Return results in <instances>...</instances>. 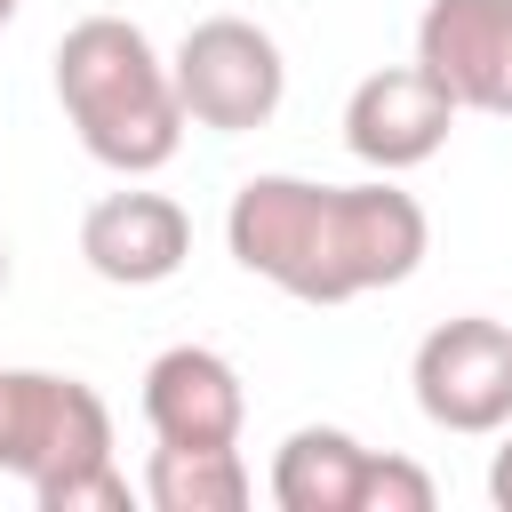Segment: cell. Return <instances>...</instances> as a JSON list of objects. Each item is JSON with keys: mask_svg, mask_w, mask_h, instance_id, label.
Listing matches in <instances>:
<instances>
[{"mask_svg": "<svg viewBox=\"0 0 512 512\" xmlns=\"http://www.w3.org/2000/svg\"><path fill=\"white\" fill-rule=\"evenodd\" d=\"M88 464H112V416L80 376L56 368H0V472L56 488Z\"/></svg>", "mask_w": 512, "mask_h": 512, "instance_id": "3957f363", "label": "cell"}, {"mask_svg": "<svg viewBox=\"0 0 512 512\" xmlns=\"http://www.w3.org/2000/svg\"><path fill=\"white\" fill-rule=\"evenodd\" d=\"M144 424L152 440H176V448H232L248 424L240 368L208 344H168L144 368Z\"/></svg>", "mask_w": 512, "mask_h": 512, "instance_id": "9c48e42d", "label": "cell"}, {"mask_svg": "<svg viewBox=\"0 0 512 512\" xmlns=\"http://www.w3.org/2000/svg\"><path fill=\"white\" fill-rule=\"evenodd\" d=\"M168 80H176L184 120L224 128V136L264 128V120L280 112V96H288L280 40H272L264 24H248V16H200V24L184 32V48H176Z\"/></svg>", "mask_w": 512, "mask_h": 512, "instance_id": "277c9868", "label": "cell"}, {"mask_svg": "<svg viewBox=\"0 0 512 512\" xmlns=\"http://www.w3.org/2000/svg\"><path fill=\"white\" fill-rule=\"evenodd\" d=\"M360 480H368V448L336 424H304L272 456V504L280 512H360Z\"/></svg>", "mask_w": 512, "mask_h": 512, "instance_id": "30bf717a", "label": "cell"}, {"mask_svg": "<svg viewBox=\"0 0 512 512\" xmlns=\"http://www.w3.org/2000/svg\"><path fill=\"white\" fill-rule=\"evenodd\" d=\"M248 464H240V440L232 448H176L160 440L152 464H144V496L160 512H240L248 504Z\"/></svg>", "mask_w": 512, "mask_h": 512, "instance_id": "8fae6325", "label": "cell"}, {"mask_svg": "<svg viewBox=\"0 0 512 512\" xmlns=\"http://www.w3.org/2000/svg\"><path fill=\"white\" fill-rule=\"evenodd\" d=\"M416 408L440 432H504L512 424V328L488 312H456L416 344Z\"/></svg>", "mask_w": 512, "mask_h": 512, "instance_id": "5b68a950", "label": "cell"}, {"mask_svg": "<svg viewBox=\"0 0 512 512\" xmlns=\"http://www.w3.org/2000/svg\"><path fill=\"white\" fill-rule=\"evenodd\" d=\"M360 512H432V480H424L408 456H376V448H368Z\"/></svg>", "mask_w": 512, "mask_h": 512, "instance_id": "7c38bea8", "label": "cell"}, {"mask_svg": "<svg viewBox=\"0 0 512 512\" xmlns=\"http://www.w3.org/2000/svg\"><path fill=\"white\" fill-rule=\"evenodd\" d=\"M80 256L112 288H160L192 256V216L168 192H104L80 216Z\"/></svg>", "mask_w": 512, "mask_h": 512, "instance_id": "ba28073f", "label": "cell"}, {"mask_svg": "<svg viewBox=\"0 0 512 512\" xmlns=\"http://www.w3.org/2000/svg\"><path fill=\"white\" fill-rule=\"evenodd\" d=\"M456 128V104L448 88L424 72V64H384L352 88L344 104V144L352 160H368L376 176H400V168H424Z\"/></svg>", "mask_w": 512, "mask_h": 512, "instance_id": "52a82bcc", "label": "cell"}, {"mask_svg": "<svg viewBox=\"0 0 512 512\" xmlns=\"http://www.w3.org/2000/svg\"><path fill=\"white\" fill-rule=\"evenodd\" d=\"M56 104L80 128V144L120 176H152L184 144L176 80L152 56L144 24H128V16H80L56 40Z\"/></svg>", "mask_w": 512, "mask_h": 512, "instance_id": "7a4b0ae2", "label": "cell"}, {"mask_svg": "<svg viewBox=\"0 0 512 512\" xmlns=\"http://www.w3.org/2000/svg\"><path fill=\"white\" fill-rule=\"evenodd\" d=\"M0 288H8V240H0Z\"/></svg>", "mask_w": 512, "mask_h": 512, "instance_id": "2e32d148", "label": "cell"}, {"mask_svg": "<svg viewBox=\"0 0 512 512\" xmlns=\"http://www.w3.org/2000/svg\"><path fill=\"white\" fill-rule=\"evenodd\" d=\"M224 240L240 272L272 280L296 304H352L368 288H400L424 264V208L392 176L376 184H312V176H248L224 208Z\"/></svg>", "mask_w": 512, "mask_h": 512, "instance_id": "6da1fadb", "label": "cell"}, {"mask_svg": "<svg viewBox=\"0 0 512 512\" xmlns=\"http://www.w3.org/2000/svg\"><path fill=\"white\" fill-rule=\"evenodd\" d=\"M416 64L456 112L512 120V0H432L416 16Z\"/></svg>", "mask_w": 512, "mask_h": 512, "instance_id": "8992f818", "label": "cell"}, {"mask_svg": "<svg viewBox=\"0 0 512 512\" xmlns=\"http://www.w3.org/2000/svg\"><path fill=\"white\" fill-rule=\"evenodd\" d=\"M40 512H128V480L112 464H88V472L40 488Z\"/></svg>", "mask_w": 512, "mask_h": 512, "instance_id": "4fadbf2b", "label": "cell"}, {"mask_svg": "<svg viewBox=\"0 0 512 512\" xmlns=\"http://www.w3.org/2000/svg\"><path fill=\"white\" fill-rule=\"evenodd\" d=\"M488 496L512 512V440H504V448H496V464H488Z\"/></svg>", "mask_w": 512, "mask_h": 512, "instance_id": "5bb4252c", "label": "cell"}, {"mask_svg": "<svg viewBox=\"0 0 512 512\" xmlns=\"http://www.w3.org/2000/svg\"><path fill=\"white\" fill-rule=\"evenodd\" d=\"M16 8H24V0H0V32H8V24H16Z\"/></svg>", "mask_w": 512, "mask_h": 512, "instance_id": "9a60e30c", "label": "cell"}]
</instances>
